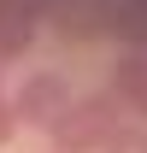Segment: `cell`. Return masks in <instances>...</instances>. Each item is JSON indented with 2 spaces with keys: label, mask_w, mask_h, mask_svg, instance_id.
<instances>
[{
  "label": "cell",
  "mask_w": 147,
  "mask_h": 153,
  "mask_svg": "<svg viewBox=\"0 0 147 153\" xmlns=\"http://www.w3.org/2000/svg\"><path fill=\"white\" fill-rule=\"evenodd\" d=\"M41 30V0H0V65L24 59Z\"/></svg>",
  "instance_id": "3957f363"
},
{
  "label": "cell",
  "mask_w": 147,
  "mask_h": 153,
  "mask_svg": "<svg viewBox=\"0 0 147 153\" xmlns=\"http://www.w3.org/2000/svg\"><path fill=\"white\" fill-rule=\"evenodd\" d=\"M100 153H147V124H141V130H118Z\"/></svg>",
  "instance_id": "5b68a950"
},
{
  "label": "cell",
  "mask_w": 147,
  "mask_h": 153,
  "mask_svg": "<svg viewBox=\"0 0 147 153\" xmlns=\"http://www.w3.org/2000/svg\"><path fill=\"white\" fill-rule=\"evenodd\" d=\"M118 106H129V112L147 118V53H124L118 65H112V88H106Z\"/></svg>",
  "instance_id": "277c9868"
},
{
  "label": "cell",
  "mask_w": 147,
  "mask_h": 153,
  "mask_svg": "<svg viewBox=\"0 0 147 153\" xmlns=\"http://www.w3.org/2000/svg\"><path fill=\"white\" fill-rule=\"evenodd\" d=\"M118 130H124V106L112 94H82V100L65 106V118H59L47 135H53L59 153H100Z\"/></svg>",
  "instance_id": "6da1fadb"
},
{
  "label": "cell",
  "mask_w": 147,
  "mask_h": 153,
  "mask_svg": "<svg viewBox=\"0 0 147 153\" xmlns=\"http://www.w3.org/2000/svg\"><path fill=\"white\" fill-rule=\"evenodd\" d=\"M18 135V118H12V100H6V88H0V147Z\"/></svg>",
  "instance_id": "8992f818"
},
{
  "label": "cell",
  "mask_w": 147,
  "mask_h": 153,
  "mask_svg": "<svg viewBox=\"0 0 147 153\" xmlns=\"http://www.w3.org/2000/svg\"><path fill=\"white\" fill-rule=\"evenodd\" d=\"M65 106H71V82H65L59 71L24 76V88L12 94V118H18V124H30V130H53L59 118H65Z\"/></svg>",
  "instance_id": "7a4b0ae2"
}]
</instances>
